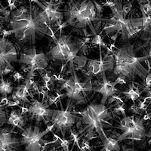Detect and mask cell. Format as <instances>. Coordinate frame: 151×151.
<instances>
[{
	"mask_svg": "<svg viewBox=\"0 0 151 151\" xmlns=\"http://www.w3.org/2000/svg\"><path fill=\"white\" fill-rule=\"evenodd\" d=\"M7 27L8 30L2 31L3 37L12 35L21 47L25 45L35 46L37 40L51 36L53 32L42 9L32 1L29 5H20L11 12Z\"/></svg>",
	"mask_w": 151,
	"mask_h": 151,
	"instance_id": "1",
	"label": "cell"
},
{
	"mask_svg": "<svg viewBox=\"0 0 151 151\" xmlns=\"http://www.w3.org/2000/svg\"><path fill=\"white\" fill-rule=\"evenodd\" d=\"M110 49L115 60L113 73L116 77L114 81L116 85L134 82L137 76L144 81L149 70L143 65L142 62L150 59V55L137 57L134 45L130 42L125 43L121 47H111Z\"/></svg>",
	"mask_w": 151,
	"mask_h": 151,
	"instance_id": "2",
	"label": "cell"
},
{
	"mask_svg": "<svg viewBox=\"0 0 151 151\" xmlns=\"http://www.w3.org/2000/svg\"><path fill=\"white\" fill-rule=\"evenodd\" d=\"M101 3L104 7L110 8L113 17L98 20L100 24L104 23L103 28L99 33H104L113 41H116L119 35H120L121 42H128L139 36L142 30V18H124L122 1H105Z\"/></svg>",
	"mask_w": 151,
	"mask_h": 151,
	"instance_id": "3",
	"label": "cell"
},
{
	"mask_svg": "<svg viewBox=\"0 0 151 151\" xmlns=\"http://www.w3.org/2000/svg\"><path fill=\"white\" fill-rule=\"evenodd\" d=\"M67 25L84 33L94 36L98 33L101 24L98 22L94 4L91 0L69 1L63 9Z\"/></svg>",
	"mask_w": 151,
	"mask_h": 151,
	"instance_id": "4",
	"label": "cell"
},
{
	"mask_svg": "<svg viewBox=\"0 0 151 151\" xmlns=\"http://www.w3.org/2000/svg\"><path fill=\"white\" fill-rule=\"evenodd\" d=\"M109 110L106 105L91 104L83 111L75 112L76 115H79V119L76 124L78 133L84 137L85 143L96 138L101 133L104 123H108V121L112 119Z\"/></svg>",
	"mask_w": 151,
	"mask_h": 151,
	"instance_id": "5",
	"label": "cell"
},
{
	"mask_svg": "<svg viewBox=\"0 0 151 151\" xmlns=\"http://www.w3.org/2000/svg\"><path fill=\"white\" fill-rule=\"evenodd\" d=\"M52 39L55 45L47 52L48 59L53 61L70 63V70L73 72V61L78 57L79 49L75 39L71 34H63L60 32L58 36L52 33Z\"/></svg>",
	"mask_w": 151,
	"mask_h": 151,
	"instance_id": "6",
	"label": "cell"
},
{
	"mask_svg": "<svg viewBox=\"0 0 151 151\" xmlns=\"http://www.w3.org/2000/svg\"><path fill=\"white\" fill-rule=\"evenodd\" d=\"M60 90L65 91V95L71 101L77 104L84 103L88 94L93 91L91 79L86 78V80L82 81L74 70L70 77L62 82Z\"/></svg>",
	"mask_w": 151,
	"mask_h": 151,
	"instance_id": "7",
	"label": "cell"
},
{
	"mask_svg": "<svg viewBox=\"0 0 151 151\" xmlns=\"http://www.w3.org/2000/svg\"><path fill=\"white\" fill-rule=\"evenodd\" d=\"M21 68L27 73V78L33 79L36 71H43L48 67L49 59L44 52L38 53L35 46L24 48L18 59Z\"/></svg>",
	"mask_w": 151,
	"mask_h": 151,
	"instance_id": "8",
	"label": "cell"
},
{
	"mask_svg": "<svg viewBox=\"0 0 151 151\" xmlns=\"http://www.w3.org/2000/svg\"><path fill=\"white\" fill-rule=\"evenodd\" d=\"M145 120L142 116L133 114L132 116H123L119 123L114 129L122 131L119 141L123 140L144 141L146 137V128L144 125Z\"/></svg>",
	"mask_w": 151,
	"mask_h": 151,
	"instance_id": "9",
	"label": "cell"
},
{
	"mask_svg": "<svg viewBox=\"0 0 151 151\" xmlns=\"http://www.w3.org/2000/svg\"><path fill=\"white\" fill-rule=\"evenodd\" d=\"M52 125L48 126L45 130L42 131L39 125H28L21 131L20 143L24 146V151H44L51 143H46L43 137L53 129Z\"/></svg>",
	"mask_w": 151,
	"mask_h": 151,
	"instance_id": "10",
	"label": "cell"
},
{
	"mask_svg": "<svg viewBox=\"0 0 151 151\" xmlns=\"http://www.w3.org/2000/svg\"><path fill=\"white\" fill-rule=\"evenodd\" d=\"M73 102L68 99L65 109L60 110H52L51 113L52 125L57 131L60 132L63 138H65L67 132L72 129L79 119V116L73 111Z\"/></svg>",
	"mask_w": 151,
	"mask_h": 151,
	"instance_id": "11",
	"label": "cell"
},
{
	"mask_svg": "<svg viewBox=\"0 0 151 151\" xmlns=\"http://www.w3.org/2000/svg\"><path fill=\"white\" fill-rule=\"evenodd\" d=\"M107 53L102 57L101 50L100 49V59H88L83 71L86 78H101L107 72H112L115 67V60L113 54L108 48Z\"/></svg>",
	"mask_w": 151,
	"mask_h": 151,
	"instance_id": "12",
	"label": "cell"
},
{
	"mask_svg": "<svg viewBox=\"0 0 151 151\" xmlns=\"http://www.w3.org/2000/svg\"><path fill=\"white\" fill-rule=\"evenodd\" d=\"M18 63V54L14 44L8 38L0 40V77L14 72L13 64Z\"/></svg>",
	"mask_w": 151,
	"mask_h": 151,
	"instance_id": "13",
	"label": "cell"
},
{
	"mask_svg": "<svg viewBox=\"0 0 151 151\" xmlns=\"http://www.w3.org/2000/svg\"><path fill=\"white\" fill-rule=\"evenodd\" d=\"M49 104L44 98L42 100L33 99L28 108L24 112L27 121L34 122L35 125H40L43 122L48 125L51 122L52 109L48 108Z\"/></svg>",
	"mask_w": 151,
	"mask_h": 151,
	"instance_id": "14",
	"label": "cell"
},
{
	"mask_svg": "<svg viewBox=\"0 0 151 151\" xmlns=\"http://www.w3.org/2000/svg\"><path fill=\"white\" fill-rule=\"evenodd\" d=\"M33 2H36L39 7L42 9L45 17L47 22L51 28L58 27L61 29L63 27L64 21V13L62 9H60V5L63 3V1H37L35 0Z\"/></svg>",
	"mask_w": 151,
	"mask_h": 151,
	"instance_id": "15",
	"label": "cell"
},
{
	"mask_svg": "<svg viewBox=\"0 0 151 151\" xmlns=\"http://www.w3.org/2000/svg\"><path fill=\"white\" fill-rule=\"evenodd\" d=\"M100 79H101V80L98 79L92 83L93 92H97L101 94L102 98L101 104L106 105L107 101L112 97L116 95L119 91L116 88V85L114 83V82L108 80L106 74L103 75V76Z\"/></svg>",
	"mask_w": 151,
	"mask_h": 151,
	"instance_id": "16",
	"label": "cell"
},
{
	"mask_svg": "<svg viewBox=\"0 0 151 151\" xmlns=\"http://www.w3.org/2000/svg\"><path fill=\"white\" fill-rule=\"evenodd\" d=\"M20 139L14 134V128L0 129V151H20Z\"/></svg>",
	"mask_w": 151,
	"mask_h": 151,
	"instance_id": "17",
	"label": "cell"
},
{
	"mask_svg": "<svg viewBox=\"0 0 151 151\" xmlns=\"http://www.w3.org/2000/svg\"><path fill=\"white\" fill-rule=\"evenodd\" d=\"M33 88H34V83L33 79H29L26 78L24 83L19 84L11 94L12 100L14 103L22 104H29L31 101L28 99V96H31L33 99V96L30 92V90Z\"/></svg>",
	"mask_w": 151,
	"mask_h": 151,
	"instance_id": "18",
	"label": "cell"
},
{
	"mask_svg": "<svg viewBox=\"0 0 151 151\" xmlns=\"http://www.w3.org/2000/svg\"><path fill=\"white\" fill-rule=\"evenodd\" d=\"M27 122V119L25 116V114L21 109H13L10 112L7 124L13 126V128H18L20 130L22 131L26 126Z\"/></svg>",
	"mask_w": 151,
	"mask_h": 151,
	"instance_id": "19",
	"label": "cell"
},
{
	"mask_svg": "<svg viewBox=\"0 0 151 151\" xmlns=\"http://www.w3.org/2000/svg\"><path fill=\"white\" fill-rule=\"evenodd\" d=\"M144 91V90H141V87L139 85L135 83L134 82H132L129 83L125 91H119V93L121 96H122L123 99H125V101H130L131 100L134 103L141 98V94Z\"/></svg>",
	"mask_w": 151,
	"mask_h": 151,
	"instance_id": "20",
	"label": "cell"
},
{
	"mask_svg": "<svg viewBox=\"0 0 151 151\" xmlns=\"http://www.w3.org/2000/svg\"><path fill=\"white\" fill-rule=\"evenodd\" d=\"M149 103H151V97H144V98H140L137 100L135 102L133 103L129 110L132 111L133 114L135 115L142 116L143 112H146L147 109L148 108Z\"/></svg>",
	"mask_w": 151,
	"mask_h": 151,
	"instance_id": "21",
	"label": "cell"
},
{
	"mask_svg": "<svg viewBox=\"0 0 151 151\" xmlns=\"http://www.w3.org/2000/svg\"><path fill=\"white\" fill-rule=\"evenodd\" d=\"M94 36L90 35V36H85L83 37H75V41L76 45H77L78 49H79V53L83 55H87L89 53V51L91 47V39Z\"/></svg>",
	"mask_w": 151,
	"mask_h": 151,
	"instance_id": "22",
	"label": "cell"
},
{
	"mask_svg": "<svg viewBox=\"0 0 151 151\" xmlns=\"http://www.w3.org/2000/svg\"><path fill=\"white\" fill-rule=\"evenodd\" d=\"M14 91L13 81L9 78L1 77L0 79V96L1 100L7 99L8 96Z\"/></svg>",
	"mask_w": 151,
	"mask_h": 151,
	"instance_id": "23",
	"label": "cell"
},
{
	"mask_svg": "<svg viewBox=\"0 0 151 151\" xmlns=\"http://www.w3.org/2000/svg\"><path fill=\"white\" fill-rule=\"evenodd\" d=\"M11 11L9 9L8 6H4L0 2V31L2 32L4 30V26L9 21L10 17Z\"/></svg>",
	"mask_w": 151,
	"mask_h": 151,
	"instance_id": "24",
	"label": "cell"
},
{
	"mask_svg": "<svg viewBox=\"0 0 151 151\" xmlns=\"http://www.w3.org/2000/svg\"><path fill=\"white\" fill-rule=\"evenodd\" d=\"M91 45H94V46H98L99 49L101 50V48H106V49H108V47L106 45V43L104 41V39L102 37L101 34L98 33V34L94 35V36L91 39Z\"/></svg>",
	"mask_w": 151,
	"mask_h": 151,
	"instance_id": "25",
	"label": "cell"
},
{
	"mask_svg": "<svg viewBox=\"0 0 151 151\" xmlns=\"http://www.w3.org/2000/svg\"><path fill=\"white\" fill-rule=\"evenodd\" d=\"M142 15L151 16V1H146V3H143L142 1H138Z\"/></svg>",
	"mask_w": 151,
	"mask_h": 151,
	"instance_id": "26",
	"label": "cell"
},
{
	"mask_svg": "<svg viewBox=\"0 0 151 151\" xmlns=\"http://www.w3.org/2000/svg\"><path fill=\"white\" fill-rule=\"evenodd\" d=\"M8 118L9 116H8L6 109L5 108L2 102H0V129L3 126L4 124L7 123Z\"/></svg>",
	"mask_w": 151,
	"mask_h": 151,
	"instance_id": "27",
	"label": "cell"
},
{
	"mask_svg": "<svg viewBox=\"0 0 151 151\" xmlns=\"http://www.w3.org/2000/svg\"><path fill=\"white\" fill-rule=\"evenodd\" d=\"M132 9V3L131 2H126L125 3L123 4L122 5V16L125 19H126L127 15H129V14L131 12Z\"/></svg>",
	"mask_w": 151,
	"mask_h": 151,
	"instance_id": "28",
	"label": "cell"
},
{
	"mask_svg": "<svg viewBox=\"0 0 151 151\" xmlns=\"http://www.w3.org/2000/svg\"><path fill=\"white\" fill-rule=\"evenodd\" d=\"M151 88V70L150 68L149 69V73L147 76L146 79L144 81V85H143L142 89L144 91H149Z\"/></svg>",
	"mask_w": 151,
	"mask_h": 151,
	"instance_id": "29",
	"label": "cell"
},
{
	"mask_svg": "<svg viewBox=\"0 0 151 151\" xmlns=\"http://www.w3.org/2000/svg\"><path fill=\"white\" fill-rule=\"evenodd\" d=\"M11 76H12V78L13 79V80L17 83H20L22 80H25V78H24V76L21 73L17 72H17H14Z\"/></svg>",
	"mask_w": 151,
	"mask_h": 151,
	"instance_id": "30",
	"label": "cell"
},
{
	"mask_svg": "<svg viewBox=\"0 0 151 151\" xmlns=\"http://www.w3.org/2000/svg\"><path fill=\"white\" fill-rule=\"evenodd\" d=\"M143 118H144V119L145 121H146L147 119H151V110L149 113H146V114H145V115L143 116Z\"/></svg>",
	"mask_w": 151,
	"mask_h": 151,
	"instance_id": "31",
	"label": "cell"
},
{
	"mask_svg": "<svg viewBox=\"0 0 151 151\" xmlns=\"http://www.w3.org/2000/svg\"><path fill=\"white\" fill-rule=\"evenodd\" d=\"M122 151H139V150H137L134 149V148L124 147H123V150H122Z\"/></svg>",
	"mask_w": 151,
	"mask_h": 151,
	"instance_id": "32",
	"label": "cell"
},
{
	"mask_svg": "<svg viewBox=\"0 0 151 151\" xmlns=\"http://www.w3.org/2000/svg\"><path fill=\"white\" fill-rule=\"evenodd\" d=\"M148 55H150L151 56V42L150 43V50H149V53H148Z\"/></svg>",
	"mask_w": 151,
	"mask_h": 151,
	"instance_id": "33",
	"label": "cell"
},
{
	"mask_svg": "<svg viewBox=\"0 0 151 151\" xmlns=\"http://www.w3.org/2000/svg\"><path fill=\"white\" fill-rule=\"evenodd\" d=\"M63 151H72V150H70V149H69V148H66V149L63 150Z\"/></svg>",
	"mask_w": 151,
	"mask_h": 151,
	"instance_id": "34",
	"label": "cell"
},
{
	"mask_svg": "<svg viewBox=\"0 0 151 151\" xmlns=\"http://www.w3.org/2000/svg\"><path fill=\"white\" fill-rule=\"evenodd\" d=\"M146 135H151V131L150 132H148V133H147Z\"/></svg>",
	"mask_w": 151,
	"mask_h": 151,
	"instance_id": "35",
	"label": "cell"
}]
</instances>
